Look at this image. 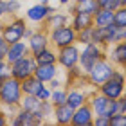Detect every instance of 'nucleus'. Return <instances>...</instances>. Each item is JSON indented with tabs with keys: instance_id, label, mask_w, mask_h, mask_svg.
Instances as JSON below:
<instances>
[{
	"instance_id": "nucleus-46",
	"label": "nucleus",
	"mask_w": 126,
	"mask_h": 126,
	"mask_svg": "<svg viewBox=\"0 0 126 126\" xmlns=\"http://www.w3.org/2000/svg\"><path fill=\"white\" fill-rule=\"evenodd\" d=\"M123 68H124V72H126V65H124V67H123Z\"/></svg>"
},
{
	"instance_id": "nucleus-47",
	"label": "nucleus",
	"mask_w": 126,
	"mask_h": 126,
	"mask_svg": "<svg viewBox=\"0 0 126 126\" xmlns=\"http://www.w3.org/2000/svg\"><path fill=\"white\" fill-rule=\"evenodd\" d=\"M0 60H4V56H0Z\"/></svg>"
},
{
	"instance_id": "nucleus-25",
	"label": "nucleus",
	"mask_w": 126,
	"mask_h": 126,
	"mask_svg": "<svg viewBox=\"0 0 126 126\" xmlns=\"http://www.w3.org/2000/svg\"><path fill=\"white\" fill-rule=\"evenodd\" d=\"M50 103H52L54 106H58V105H63V103L67 101V90L65 88H54V90H50Z\"/></svg>"
},
{
	"instance_id": "nucleus-19",
	"label": "nucleus",
	"mask_w": 126,
	"mask_h": 126,
	"mask_svg": "<svg viewBox=\"0 0 126 126\" xmlns=\"http://www.w3.org/2000/svg\"><path fill=\"white\" fill-rule=\"evenodd\" d=\"M72 113H74V108H70L67 105V103H63V105H58V106H54V113H52V117H54V121L58 123V124H70L72 121Z\"/></svg>"
},
{
	"instance_id": "nucleus-8",
	"label": "nucleus",
	"mask_w": 126,
	"mask_h": 126,
	"mask_svg": "<svg viewBox=\"0 0 126 126\" xmlns=\"http://www.w3.org/2000/svg\"><path fill=\"white\" fill-rule=\"evenodd\" d=\"M56 54H58V65L68 70V68L76 67L79 63V45L72 43V45H67V47L56 49Z\"/></svg>"
},
{
	"instance_id": "nucleus-3",
	"label": "nucleus",
	"mask_w": 126,
	"mask_h": 126,
	"mask_svg": "<svg viewBox=\"0 0 126 126\" xmlns=\"http://www.w3.org/2000/svg\"><path fill=\"white\" fill-rule=\"evenodd\" d=\"M113 70H115V65H113L106 56H103V58L97 60L94 63V67L87 72V79H88V83L92 85L94 88H97L101 83H105L106 79L112 76Z\"/></svg>"
},
{
	"instance_id": "nucleus-43",
	"label": "nucleus",
	"mask_w": 126,
	"mask_h": 126,
	"mask_svg": "<svg viewBox=\"0 0 126 126\" xmlns=\"http://www.w3.org/2000/svg\"><path fill=\"white\" fill-rule=\"evenodd\" d=\"M38 2H40V4H43V5H49V4H50V0H38Z\"/></svg>"
},
{
	"instance_id": "nucleus-45",
	"label": "nucleus",
	"mask_w": 126,
	"mask_h": 126,
	"mask_svg": "<svg viewBox=\"0 0 126 126\" xmlns=\"http://www.w3.org/2000/svg\"><path fill=\"white\" fill-rule=\"evenodd\" d=\"M123 5H126V0H123Z\"/></svg>"
},
{
	"instance_id": "nucleus-11",
	"label": "nucleus",
	"mask_w": 126,
	"mask_h": 126,
	"mask_svg": "<svg viewBox=\"0 0 126 126\" xmlns=\"http://www.w3.org/2000/svg\"><path fill=\"white\" fill-rule=\"evenodd\" d=\"M25 42H27V47H29V52L34 54V52H38V50H42V49L50 45L49 31L47 29H34L32 34L25 40Z\"/></svg>"
},
{
	"instance_id": "nucleus-9",
	"label": "nucleus",
	"mask_w": 126,
	"mask_h": 126,
	"mask_svg": "<svg viewBox=\"0 0 126 126\" xmlns=\"http://www.w3.org/2000/svg\"><path fill=\"white\" fill-rule=\"evenodd\" d=\"M115 34H117V25L115 24H110V25H105V27H94V43L106 49L112 43L117 42Z\"/></svg>"
},
{
	"instance_id": "nucleus-29",
	"label": "nucleus",
	"mask_w": 126,
	"mask_h": 126,
	"mask_svg": "<svg viewBox=\"0 0 126 126\" xmlns=\"http://www.w3.org/2000/svg\"><path fill=\"white\" fill-rule=\"evenodd\" d=\"M54 113V105L50 101H42V108H40V117H42V121L45 123L49 117H52Z\"/></svg>"
},
{
	"instance_id": "nucleus-33",
	"label": "nucleus",
	"mask_w": 126,
	"mask_h": 126,
	"mask_svg": "<svg viewBox=\"0 0 126 126\" xmlns=\"http://www.w3.org/2000/svg\"><path fill=\"white\" fill-rule=\"evenodd\" d=\"M92 126H110V117H106V115H94Z\"/></svg>"
},
{
	"instance_id": "nucleus-2",
	"label": "nucleus",
	"mask_w": 126,
	"mask_h": 126,
	"mask_svg": "<svg viewBox=\"0 0 126 126\" xmlns=\"http://www.w3.org/2000/svg\"><path fill=\"white\" fill-rule=\"evenodd\" d=\"M25 29H27V20L18 15L9 16V20L4 22V24L0 22V34L7 43H15V42L24 40Z\"/></svg>"
},
{
	"instance_id": "nucleus-44",
	"label": "nucleus",
	"mask_w": 126,
	"mask_h": 126,
	"mask_svg": "<svg viewBox=\"0 0 126 126\" xmlns=\"http://www.w3.org/2000/svg\"><path fill=\"white\" fill-rule=\"evenodd\" d=\"M74 4H81V2H87V0H72Z\"/></svg>"
},
{
	"instance_id": "nucleus-34",
	"label": "nucleus",
	"mask_w": 126,
	"mask_h": 126,
	"mask_svg": "<svg viewBox=\"0 0 126 126\" xmlns=\"http://www.w3.org/2000/svg\"><path fill=\"white\" fill-rule=\"evenodd\" d=\"M36 97H38L40 101H49V99H50V88L47 87V85H43V87L38 90Z\"/></svg>"
},
{
	"instance_id": "nucleus-40",
	"label": "nucleus",
	"mask_w": 126,
	"mask_h": 126,
	"mask_svg": "<svg viewBox=\"0 0 126 126\" xmlns=\"http://www.w3.org/2000/svg\"><path fill=\"white\" fill-rule=\"evenodd\" d=\"M123 5V0H110V5H108V9H112V11H115L119 9Z\"/></svg>"
},
{
	"instance_id": "nucleus-24",
	"label": "nucleus",
	"mask_w": 126,
	"mask_h": 126,
	"mask_svg": "<svg viewBox=\"0 0 126 126\" xmlns=\"http://www.w3.org/2000/svg\"><path fill=\"white\" fill-rule=\"evenodd\" d=\"M20 108H24V110H29V112H32L34 115H38L40 117V108H42V101L38 99L36 95H22V101H20V105H18ZM42 119V117H40Z\"/></svg>"
},
{
	"instance_id": "nucleus-18",
	"label": "nucleus",
	"mask_w": 126,
	"mask_h": 126,
	"mask_svg": "<svg viewBox=\"0 0 126 126\" xmlns=\"http://www.w3.org/2000/svg\"><path fill=\"white\" fill-rule=\"evenodd\" d=\"M70 25L76 31H81V29H85V27H94V15L83 13V11H72Z\"/></svg>"
},
{
	"instance_id": "nucleus-17",
	"label": "nucleus",
	"mask_w": 126,
	"mask_h": 126,
	"mask_svg": "<svg viewBox=\"0 0 126 126\" xmlns=\"http://www.w3.org/2000/svg\"><path fill=\"white\" fill-rule=\"evenodd\" d=\"M58 72H60L58 63H47V65H38L36 70H34V76H36L42 83H49L52 78L58 76Z\"/></svg>"
},
{
	"instance_id": "nucleus-41",
	"label": "nucleus",
	"mask_w": 126,
	"mask_h": 126,
	"mask_svg": "<svg viewBox=\"0 0 126 126\" xmlns=\"http://www.w3.org/2000/svg\"><path fill=\"white\" fill-rule=\"evenodd\" d=\"M95 4H97V7H106V9H108L110 0H95Z\"/></svg>"
},
{
	"instance_id": "nucleus-20",
	"label": "nucleus",
	"mask_w": 126,
	"mask_h": 126,
	"mask_svg": "<svg viewBox=\"0 0 126 126\" xmlns=\"http://www.w3.org/2000/svg\"><path fill=\"white\" fill-rule=\"evenodd\" d=\"M20 85H22V92H24L25 95H36L38 90L42 88L45 83H42V81H40V79L32 74V76H29V78L22 79Z\"/></svg>"
},
{
	"instance_id": "nucleus-32",
	"label": "nucleus",
	"mask_w": 126,
	"mask_h": 126,
	"mask_svg": "<svg viewBox=\"0 0 126 126\" xmlns=\"http://www.w3.org/2000/svg\"><path fill=\"white\" fill-rule=\"evenodd\" d=\"M9 76H11V65L5 60H0V81H4Z\"/></svg>"
},
{
	"instance_id": "nucleus-15",
	"label": "nucleus",
	"mask_w": 126,
	"mask_h": 126,
	"mask_svg": "<svg viewBox=\"0 0 126 126\" xmlns=\"http://www.w3.org/2000/svg\"><path fill=\"white\" fill-rule=\"evenodd\" d=\"M27 54H31L29 52V47H27V42L25 40H20V42H15V43H9V47H7V52H5V61L9 63H15L16 60H20V58H24V56Z\"/></svg>"
},
{
	"instance_id": "nucleus-12",
	"label": "nucleus",
	"mask_w": 126,
	"mask_h": 126,
	"mask_svg": "<svg viewBox=\"0 0 126 126\" xmlns=\"http://www.w3.org/2000/svg\"><path fill=\"white\" fill-rule=\"evenodd\" d=\"M106 58L115 67H124L126 65V40L115 42L110 47H106Z\"/></svg>"
},
{
	"instance_id": "nucleus-10",
	"label": "nucleus",
	"mask_w": 126,
	"mask_h": 126,
	"mask_svg": "<svg viewBox=\"0 0 126 126\" xmlns=\"http://www.w3.org/2000/svg\"><path fill=\"white\" fill-rule=\"evenodd\" d=\"M54 7L52 5H43V4H40V2H36V4H32L31 7H27V11H25V16L24 18L27 20V22H32V24H43L45 20H47V16L50 15V13H54Z\"/></svg>"
},
{
	"instance_id": "nucleus-22",
	"label": "nucleus",
	"mask_w": 126,
	"mask_h": 126,
	"mask_svg": "<svg viewBox=\"0 0 126 126\" xmlns=\"http://www.w3.org/2000/svg\"><path fill=\"white\" fill-rule=\"evenodd\" d=\"M113 24V11L106 7H99L94 13V27H105Z\"/></svg>"
},
{
	"instance_id": "nucleus-26",
	"label": "nucleus",
	"mask_w": 126,
	"mask_h": 126,
	"mask_svg": "<svg viewBox=\"0 0 126 126\" xmlns=\"http://www.w3.org/2000/svg\"><path fill=\"white\" fill-rule=\"evenodd\" d=\"M94 42V27H85V29L78 31V43L85 45V43H92Z\"/></svg>"
},
{
	"instance_id": "nucleus-4",
	"label": "nucleus",
	"mask_w": 126,
	"mask_h": 126,
	"mask_svg": "<svg viewBox=\"0 0 126 126\" xmlns=\"http://www.w3.org/2000/svg\"><path fill=\"white\" fill-rule=\"evenodd\" d=\"M103 56H106V49L101 47V45L97 43H85V45H79V68L87 74L90 68L94 67V63L103 58Z\"/></svg>"
},
{
	"instance_id": "nucleus-14",
	"label": "nucleus",
	"mask_w": 126,
	"mask_h": 126,
	"mask_svg": "<svg viewBox=\"0 0 126 126\" xmlns=\"http://www.w3.org/2000/svg\"><path fill=\"white\" fill-rule=\"evenodd\" d=\"M92 121H94V112H92L88 103L74 108L72 121H70L72 126H92Z\"/></svg>"
},
{
	"instance_id": "nucleus-28",
	"label": "nucleus",
	"mask_w": 126,
	"mask_h": 126,
	"mask_svg": "<svg viewBox=\"0 0 126 126\" xmlns=\"http://www.w3.org/2000/svg\"><path fill=\"white\" fill-rule=\"evenodd\" d=\"M113 24L117 27H124L126 25V5H121L119 9L113 11Z\"/></svg>"
},
{
	"instance_id": "nucleus-42",
	"label": "nucleus",
	"mask_w": 126,
	"mask_h": 126,
	"mask_svg": "<svg viewBox=\"0 0 126 126\" xmlns=\"http://www.w3.org/2000/svg\"><path fill=\"white\" fill-rule=\"evenodd\" d=\"M58 2H60L61 5H68V4H70V2H72V0H58Z\"/></svg>"
},
{
	"instance_id": "nucleus-27",
	"label": "nucleus",
	"mask_w": 126,
	"mask_h": 126,
	"mask_svg": "<svg viewBox=\"0 0 126 126\" xmlns=\"http://www.w3.org/2000/svg\"><path fill=\"white\" fill-rule=\"evenodd\" d=\"M97 9L99 7H97L95 0H87V2H81V4H74V7H72V11H83V13H90V15H94Z\"/></svg>"
},
{
	"instance_id": "nucleus-38",
	"label": "nucleus",
	"mask_w": 126,
	"mask_h": 126,
	"mask_svg": "<svg viewBox=\"0 0 126 126\" xmlns=\"http://www.w3.org/2000/svg\"><path fill=\"white\" fill-rule=\"evenodd\" d=\"M7 18V7H5V0H0V22Z\"/></svg>"
},
{
	"instance_id": "nucleus-7",
	"label": "nucleus",
	"mask_w": 126,
	"mask_h": 126,
	"mask_svg": "<svg viewBox=\"0 0 126 126\" xmlns=\"http://www.w3.org/2000/svg\"><path fill=\"white\" fill-rule=\"evenodd\" d=\"M88 105L92 108L94 115H106V117H112L113 115V99H108L106 95H103L99 90L97 94L88 95Z\"/></svg>"
},
{
	"instance_id": "nucleus-1",
	"label": "nucleus",
	"mask_w": 126,
	"mask_h": 126,
	"mask_svg": "<svg viewBox=\"0 0 126 126\" xmlns=\"http://www.w3.org/2000/svg\"><path fill=\"white\" fill-rule=\"evenodd\" d=\"M22 85L16 78L9 76L4 81H0V106L5 110H16L22 101Z\"/></svg>"
},
{
	"instance_id": "nucleus-6",
	"label": "nucleus",
	"mask_w": 126,
	"mask_h": 126,
	"mask_svg": "<svg viewBox=\"0 0 126 126\" xmlns=\"http://www.w3.org/2000/svg\"><path fill=\"white\" fill-rule=\"evenodd\" d=\"M36 67H38V63L32 58V54H27L24 58L16 60L15 63H11V76L16 78L18 81H22V79L32 76L34 70H36Z\"/></svg>"
},
{
	"instance_id": "nucleus-30",
	"label": "nucleus",
	"mask_w": 126,
	"mask_h": 126,
	"mask_svg": "<svg viewBox=\"0 0 126 126\" xmlns=\"http://www.w3.org/2000/svg\"><path fill=\"white\" fill-rule=\"evenodd\" d=\"M5 7H7V16L18 15L22 11V0H5Z\"/></svg>"
},
{
	"instance_id": "nucleus-31",
	"label": "nucleus",
	"mask_w": 126,
	"mask_h": 126,
	"mask_svg": "<svg viewBox=\"0 0 126 126\" xmlns=\"http://www.w3.org/2000/svg\"><path fill=\"white\" fill-rule=\"evenodd\" d=\"M110 126H126V112L112 115L110 117Z\"/></svg>"
},
{
	"instance_id": "nucleus-35",
	"label": "nucleus",
	"mask_w": 126,
	"mask_h": 126,
	"mask_svg": "<svg viewBox=\"0 0 126 126\" xmlns=\"http://www.w3.org/2000/svg\"><path fill=\"white\" fill-rule=\"evenodd\" d=\"M45 85H47V87H49L50 90H54V88H61V87H63L65 83H63L61 79H58V76H56V78H52V79H50L49 83H45Z\"/></svg>"
},
{
	"instance_id": "nucleus-36",
	"label": "nucleus",
	"mask_w": 126,
	"mask_h": 126,
	"mask_svg": "<svg viewBox=\"0 0 126 126\" xmlns=\"http://www.w3.org/2000/svg\"><path fill=\"white\" fill-rule=\"evenodd\" d=\"M9 124V117H7V112H5L4 106H0V126H5Z\"/></svg>"
},
{
	"instance_id": "nucleus-16",
	"label": "nucleus",
	"mask_w": 126,
	"mask_h": 126,
	"mask_svg": "<svg viewBox=\"0 0 126 126\" xmlns=\"http://www.w3.org/2000/svg\"><path fill=\"white\" fill-rule=\"evenodd\" d=\"M88 101V94L85 92V90H81V87H72L67 90V105L70 108H78L85 105V103Z\"/></svg>"
},
{
	"instance_id": "nucleus-5",
	"label": "nucleus",
	"mask_w": 126,
	"mask_h": 126,
	"mask_svg": "<svg viewBox=\"0 0 126 126\" xmlns=\"http://www.w3.org/2000/svg\"><path fill=\"white\" fill-rule=\"evenodd\" d=\"M49 40L54 49H61V47H67V45L78 43V31L70 24H67V25L56 27V29H50Z\"/></svg>"
},
{
	"instance_id": "nucleus-13",
	"label": "nucleus",
	"mask_w": 126,
	"mask_h": 126,
	"mask_svg": "<svg viewBox=\"0 0 126 126\" xmlns=\"http://www.w3.org/2000/svg\"><path fill=\"white\" fill-rule=\"evenodd\" d=\"M13 126H38L43 124V121L38 115H34L32 112L24 110V108H16V113H13V119L9 121Z\"/></svg>"
},
{
	"instance_id": "nucleus-37",
	"label": "nucleus",
	"mask_w": 126,
	"mask_h": 126,
	"mask_svg": "<svg viewBox=\"0 0 126 126\" xmlns=\"http://www.w3.org/2000/svg\"><path fill=\"white\" fill-rule=\"evenodd\" d=\"M7 47H9V43L5 42V40L2 38V34H0V56H4V58H5V52H7Z\"/></svg>"
},
{
	"instance_id": "nucleus-21",
	"label": "nucleus",
	"mask_w": 126,
	"mask_h": 126,
	"mask_svg": "<svg viewBox=\"0 0 126 126\" xmlns=\"http://www.w3.org/2000/svg\"><path fill=\"white\" fill-rule=\"evenodd\" d=\"M67 24H70V22H68V16L65 13H60V11L50 13L47 16V20L43 22V25H45V29H47V31L56 29V27H61V25H67Z\"/></svg>"
},
{
	"instance_id": "nucleus-39",
	"label": "nucleus",
	"mask_w": 126,
	"mask_h": 126,
	"mask_svg": "<svg viewBox=\"0 0 126 126\" xmlns=\"http://www.w3.org/2000/svg\"><path fill=\"white\" fill-rule=\"evenodd\" d=\"M117 42H121V40H126V25L124 27H117V34H115Z\"/></svg>"
},
{
	"instance_id": "nucleus-23",
	"label": "nucleus",
	"mask_w": 126,
	"mask_h": 126,
	"mask_svg": "<svg viewBox=\"0 0 126 126\" xmlns=\"http://www.w3.org/2000/svg\"><path fill=\"white\" fill-rule=\"evenodd\" d=\"M32 58L36 60L38 65H47V63H58V54H56L54 49L50 47H45L42 50H38V52L32 54Z\"/></svg>"
}]
</instances>
